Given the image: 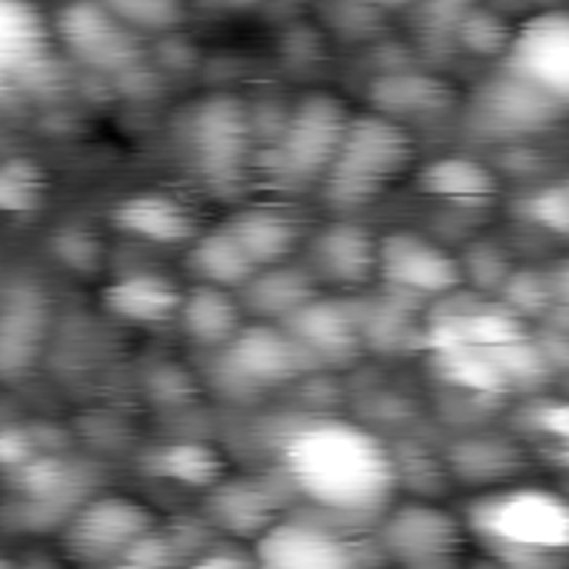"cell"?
<instances>
[{
  "label": "cell",
  "mask_w": 569,
  "mask_h": 569,
  "mask_svg": "<svg viewBox=\"0 0 569 569\" xmlns=\"http://www.w3.org/2000/svg\"><path fill=\"white\" fill-rule=\"evenodd\" d=\"M350 310H353V320L360 330V343H373L380 350H403L420 333L410 317V300H403L397 293L367 300L363 307H350Z\"/></svg>",
  "instance_id": "cell-28"
},
{
  "label": "cell",
  "mask_w": 569,
  "mask_h": 569,
  "mask_svg": "<svg viewBox=\"0 0 569 569\" xmlns=\"http://www.w3.org/2000/svg\"><path fill=\"white\" fill-rule=\"evenodd\" d=\"M253 267L283 263L300 243V223L280 207H247L223 223Z\"/></svg>",
  "instance_id": "cell-21"
},
{
  "label": "cell",
  "mask_w": 569,
  "mask_h": 569,
  "mask_svg": "<svg viewBox=\"0 0 569 569\" xmlns=\"http://www.w3.org/2000/svg\"><path fill=\"white\" fill-rule=\"evenodd\" d=\"M157 513L123 493L93 497L77 507L63 527V550L77 563L90 567H120L133 543L157 530Z\"/></svg>",
  "instance_id": "cell-4"
},
{
  "label": "cell",
  "mask_w": 569,
  "mask_h": 569,
  "mask_svg": "<svg viewBox=\"0 0 569 569\" xmlns=\"http://www.w3.org/2000/svg\"><path fill=\"white\" fill-rule=\"evenodd\" d=\"M183 140L207 180L213 183L240 180L253 150V113L240 97L230 93L203 97L187 117Z\"/></svg>",
  "instance_id": "cell-5"
},
{
  "label": "cell",
  "mask_w": 569,
  "mask_h": 569,
  "mask_svg": "<svg viewBox=\"0 0 569 569\" xmlns=\"http://www.w3.org/2000/svg\"><path fill=\"white\" fill-rule=\"evenodd\" d=\"M57 30L33 0H0V80L27 77L53 53Z\"/></svg>",
  "instance_id": "cell-15"
},
{
  "label": "cell",
  "mask_w": 569,
  "mask_h": 569,
  "mask_svg": "<svg viewBox=\"0 0 569 569\" xmlns=\"http://www.w3.org/2000/svg\"><path fill=\"white\" fill-rule=\"evenodd\" d=\"M347 120L350 110L340 97L333 93L303 97L287 117L277 140L280 170L293 180H323L343 140Z\"/></svg>",
  "instance_id": "cell-7"
},
{
  "label": "cell",
  "mask_w": 569,
  "mask_h": 569,
  "mask_svg": "<svg viewBox=\"0 0 569 569\" xmlns=\"http://www.w3.org/2000/svg\"><path fill=\"white\" fill-rule=\"evenodd\" d=\"M210 547H213V550L197 553L193 563H200V567H247V563H253L250 553H240V550H237L240 543H210Z\"/></svg>",
  "instance_id": "cell-33"
},
{
  "label": "cell",
  "mask_w": 569,
  "mask_h": 569,
  "mask_svg": "<svg viewBox=\"0 0 569 569\" xmlns=\"http://www.w3.org/2000/svg\"><path fill=\"white\" fill-rule=\"evenodd\" d=\"M207 493L210 523L237 540L253 543L280 517V497L263 480H220Z\"/></svg>",
  "instance_id": "cell-16"
},
{
  "label": "cell",
  "mask_w": 569,
  "mask_h": 569,
  "mask_svg": "<svg viewBox=\"0 0 569 569\" xmlns=\"http://www.w3.org/2000/svg\"><path fill=\"white\" fill-rule=\"evenodd\" d=\"M503 70L530 87L569 100V17L563 10H537L510 30L503 47Z\"/></svg>",
  "instance_id": "cell-8"
},
{
  "label": "cell",
  "mask_w": 569,
  "mask_h": 569,
  "mask_svg": "<svg viewBox=\"0 0 569 569\" xmlns=\"http://www.w3.org/2000/svg\"><path fill=\"white\" fill-rule=\"evenodd\" d=\"M497 293L503 297L500 307H507L513 317H547V310L560 303L553 280L547 273H530V270H510V277Z\"/></svg>",
  "instance_id": "cell-30"
},
{
  "label": "cell",
  "mask_w": 569,
  "mask_h": 569,
  "mask_svg": "<svg viewBox=\"0 0 569 569\" xmlns=\"http://www.w3.org/2000/svg\"><path fill=\"white\" fill-rule=\"evenodd\" d=\"M470 530L503 567L543 569L563 560L569 547L567 500L543 487H493L470 500Z\"/></svg>",
  "instance_id": "cell-2"
},
{
  "label": "cell",
  "mask_w": 569,
  "mask_h": 569,
  "mask_svg": "<svg viewBox=\"0 0 569 569\" xmlns=\"http://www.w3.org/2000/svg\"><path fill=\"white\" fill-rule=\"evenodd\" d=\"M447 470L457 483L473 490H493L510 483L523 470V450L500 433H477L453 443Z\"/></svg>",
  "instance_id": "cell-19"
},
{
  "label": "cell",
  "mask_w": 569,
  "mask_h": 569,
  "mask_svg": "<svg viewBox=\"0 0 569 569\" xmlns=\"http://www.w3.org/2000/svg\"><path fill=\"white\" fill-rule=\"evenodd\" d=\"M253 563L270 569H347L363 563L360 547L320 520L277 517L253 540Z\"/></svg>",
  "instance_id": "cell-10"
},
{
  "label": "cell",
  "mask_w": 569,
  "mask_h": 569,
  "mask_svg": "<svg viewBox=\"0 0 569 569\" xmlns=\"http://www.w3.org/2000/svg\"><path fill=\"white\" fill-rule=\"evenodd\" d=\"M187 267L200 277V283H213L223 290H240L253 277V260L243 253V247L233 240L227 227L197 233L190 240Z\"/></svg>",
  "instance_id": "cell-26"
},
{
  "label": "cell",
  "mask_w": 569,
  "mask_h": 569,
  "mask_svg": "<svg viewBox=\"0 0 569 569\" xmlns=\"http://www.w3.org/2000/svg\"><path fill=\"white\" fill-rule=\"evenodd\" d=\"M240 290H243V300L253 313H260L263 320H280V323L293 310H300L310 297H317L310 273L287 267V260L270 263V267H257L253 277Z\"/></svg>",
  "instance_id": "cell-25"
},
{
  "label": "cell",
  "mask_w": 569,
  "mask_h": 569,
  "mask_svg": "<svg viewBox=\"0 0 569 569\" xmlns=\"http://www.w3.org/2000/svg\"><path fill=\"white\" fill-rule=\"evenodd\" d=\"M373 110L387 113L400 123L410 120H433L443 117L453 107V87L443 83L440 77H427V73H387L373 83Z\"/></svg>",
  "instance_id": "cell-20"
},
{
  "label": "cell",
  "mask_w": 569,
  "mask_h": 569,
  "mask_svg": "<svg viewBox=\"0 0 569 569\" xmlns=\"http://www.w3.org/2000/svg\"><path fill=\"white\" fill-rule=\"evenodd\" d=\"M377 277L403 300L447 297L463 283L460 260L420 233H387L377 240Z\"/></svg>",
  "instance_id": "cell-9"
},
{
  "label": "cell",
  "mask_w": 569,
  "mask_h": 569,
  "mask_svg": "<svg viewBox=\"0 0 569 569\" xmlns=\"http://www.w3.org/2000/svg\"><path fill=\"white\" fill-rule=\"evenodd\" d=\"M113 220L120 230L150 243H190L200 233L197 213L180 197L160 190L130 193L113 207Z\"/></svg>",
  "instance_id": "cell-17"
},
{
  "label": "cell",
  "mask_w": 569,
  "mask_h": 569,
  "mask_svg": "<svg viewBox=\"0 0 569 569\" xmlns=\"http://www.w3.org/2000/svg\"><path fill=\"white\" fill-rule=\"evenodd\" d=\"M357 3H367V7H377V10H403V7H417L423 0H357Z\"/></svg>",
  "instance_id": "cell-34"
},
{
  "label": "cell",
  "mask_w": 569,
  "mask_h": 569,
  "mask_svg": "<svg viewBox=\"0 0 569 569\" xmlns=\"http://www.w3.org/2000/svg\"><path fill=\"white\" fill-rule=\"evenodd\" d=\"M180 287H173L160 273H130L103 290V303L110 313L130 323H167L180 310Z\"/></svg>",
  "instance_id": "cell-24"
},
{
  "label": "cell",
  "mask_w": 569,
  "mask_h": 569,
  "mask_svg": "<svg viewBox=\"0 0 569 569\" xmlns=\"http://www.w3.org/2000/svg\"><path fill=\"white\" fill-rule=\"evenodd\" d=\"M417 190L460 207H487L497 197V177L487 163L470 157H443L417 173Z\"/></svg>",
  "instance_id": "cell-23"
},
{
  "label": "cell",
  "mask_w": 569,
  "mask_h": 569,
  "mask_svg": "<svg viewBox=\"0 0 569 569\" xmlns=\"http://www.w3.org/2000/svg\"><path fill=\"white\" fill-rule=\"evenodd\" d=\"M517 210H520L530 223H537V227H543V230H550V233H557V237H567L569 233L567 183H543L540 190L527 193V197L517 203Z\"/></svg>",
  "instance_id": "cell-31"
},
{
  "label": "cell",
  "mask_w": 569,
  "mask_h": 569,
  "mask_svg": "<svg viewBox=\"0 0 569 569\" xmlns=\"http://www.w3.org/2000/svg\"><path fill=\"white\" fill-rule=\"evenodd\" d=\"M177 320L187 330V337L200 347H227L243 327L233 290H223L213 283H200L190 293H183Z\"/></svg>",
  "instance_id": "cell-22"
},
{
  "label": "cell",
  "mask_w": 569,
  "mask_h": 569,
  "mask_svg": "<svg viewBox=\"0 0 569 569\" xmlns=\"http://www.w3.org/2000/svg\"><path fill=\"white\" fill-rule=\"evenodd\" d=\"M287 333L303 347V353L317 363H347L360 350V330L353 310L340 300L310 297L300 310L283 320Z\"/></svg>",
  "instance_id": "cell-14"
},
{
  "label": "cell",
  "mask_w": 569,
  "mask_h": 569,
  "mask_svg": "<svg viewBox=\"0 0 569 569\" xmlns=\"http://www.w3.org/2000/svg\"><path fill=\"white\" fill-rule=\"evenodd\" d=\"M223 367L247 390H267L303 377V370H310L313 360L287 333V327L257 323L240 327L237 337L223 347Z\"/></svg>",
  "instance_id": "cell-11"
},
{
  "label": "cell",
  "mask_w": 569,
  "mask_h": 569,
  "mask_svg": "<svg viewBox=\"0 0 569 569\" xmlns=\"http://www.w3.org/2000/svg\"><path fill=\"white\" fill-rule=\"evenodd\" d=\"M380 553L413 569H447L463 560V523L433 503H403L380 513Z\"/></svg>",
  "instance_id": "cell-6"
},
{
  "label": "cell",
  "mask_w": 569,
  "mask_h": 569,
  "mask_svg": "<svg viewBox=\"0 0 569 569\" xmlns=\"http://www.w3.org/2000/svg\"><path fill=\"white\" fill-rule=\"evenodd\" d=\"M413 163V137L407 123L387 113H350L330 170L323 173L327 200L337 207L370 203L380 190L400 180Z\"/></svg>",
  "instance_id": "cell-3"
},
{
  "label": "cell",
  "mask_w": 569,
  "mask_h": 569,
  "mask_svg": "<svg viewBox=\"0 0 569 569\" xmlns=\"http://www.w3.org/2000/svg\"><path fill=\"white\" fill-rule=\"evenodd\" d=\"M150 470L187 490H210L223 480V457L203 440L167 443L153 453Z\"/></svg>",
  "instance_id": "cell-27"
},
{
  "label": "cell",
  "mask_w": 569,
  "mask_h": 569,
  "mask_svg": "<svg viewBox=\"0 0 569 569\" xmlns=\"http://www.w3.org/2000/svg\"><path fill=\"white\" fill-rule=\"evenodd\" d=\"M460 270H463V280H473L480 290L497 293L503 287V280L510 277L513 263L507 260V253L497 243H473L463 250Z\"/></svg>",
  "instance_id": "cell-32"
},
{
  "label": "cell",
  "mask_w": 569,
  "mask_h": 569,
  "mask_svg": "<svg viewBox=\"0 0 569 569\" xmlns=\"http://www.w3.org/2000/svg\"><path fill=\"white\" fill-rule=\"evenodd\" d=\"M287 483L317 510L333 517H380L400 470L387 443L347 420H310L287 433L280 447Z\"/></svg>",
  "instance_id": "cell-1"
},
{
  "label": "cell",
  "mask_w": 569,
  "mask_h": 569,
  "mask_svg": "<svg viewBox=\"0 0 569 569\" xmlns=\"http://www.w3.org/2000/svg\"><path fill=\"white\" fill-rule=\"evenodd\" d=\"M563 110L567 100H557L507 70L473 97V123L483 133L507 140L550 130L563 117Z\"/></svg>",
  "instance_id": "cell-12"
},
{
  "label": "cell",
  "mask_w": 569,
  "mask_h": 569,
  "mask_svg": "<svg viewBox=\"0 0 569 569\" xmlns=\"http://www.w3.org/2000/svg\"><path fill=\"white\" fill-rule=\"evenodd\" d=\"M60 40L87 60L90 67L100 70H120L130 67L140 53L137 33L127 30L103 3H77L63 13L60 23Z\"/></svg>",
  "instance_id": "cell-13"
},
{
  "label": "cell",
  "mask_w": 569,
  "mask_h": 569,
  "mask_svg": "<svg viewBox=\"0 0 569 569\" xmlns=\"http://www.w3.org/2000/svg\"><path fill=\"white\" fill-rule=\"evenodd\" d=\"M310 257L320 277L340 287H363L377 277V240L360 223H333L313 243Z\"/></svg>",
  "instance_id": "cell-18"
},
{
  "label": "cell",
  "mask_w": 569,
  "mask_h": 569,
  "mask_svg": "<svg viewBox=\"0 0 569 569\" xmlns=\"http://www.w3.org/2000/svg\"><path fill=\"white\" fill-rule=\"evenodd\" d=\"M127 30L143 33H173L187 20L183 0H100Z\"/></svg>",
  "instance_id": "cell-29"
}]
</instances>
